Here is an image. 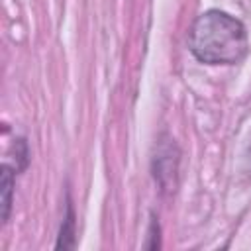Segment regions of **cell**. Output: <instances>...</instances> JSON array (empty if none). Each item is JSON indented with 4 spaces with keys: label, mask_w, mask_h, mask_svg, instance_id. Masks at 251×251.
Instances as JSON below:
<instances>
[{
    "label": "cell",
    "mask_w": 251,
    "mask_h": 251,
    "mask_svg": "<svg viewBox=\"0 0 251 251\" xmlns=\"http://www.w3.org/2000/svg\"><path fill=\"white\" fill-rule=\"evenodd\" d=\"M12 188H14V175H12L10 167H4L2 169V222H6L10 216Z\"/></svg>",
    "instance_id": "2"
},
{
    "label": "cell",
    "mask_w": 251,
    "mask_h": 251,
    "mask_svg": "<svg viewBox=\"0 0 251 251\" xmlns=\"http://www.w3.org/2000/svg\"><path fill=\"white\" fill-rule=\"evenodd\" d=\"M247 155H249V159H251V141H249V149H247Z\"/></svg>",
    "instance_id": "4"
},
{
    "label": "cell",
    "mask_w": 251,
    "mask_h": 251,
    "mask_svg": "<svg viewBox=\"0 0 251 251\" xmlns=\"http://www.w3.org/2000/svg\"><path fill=\"white\" fill-rule=\"evenodd\" d=\"M188 47L202 63L233 65L245 57L249 41L239 20L220 10H208L192 24Z\"/></svg>",
    "instance_id": "1"
},
{
    "label": "cell",
    "mask_w": 251,
    "mask_h": 251,
    "mask_svg": "<svg viewBox=\"0 0 251 251\" xmlns=\"http://www.w3.org/2000/svg\"><path fill=\"white\" fill-rule=\"evenodd\" d=\"M75 220H73V208L69 206L67 210V218L61 226V235H59V241H57V247H73V235H75Z\"/></svg>",
    "instance_id": "3"
}]
</instances>
